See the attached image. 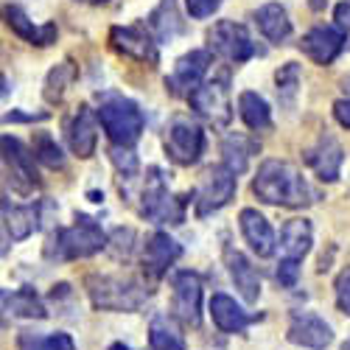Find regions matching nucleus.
<instances>
[{"label":"nucleus","instance_id":"f257e3e1","mask_svg":"<svg viewBox=\"0 0 350 350\" xmlns=\"http://www.w3.org/2000/svg\"><path fill=\"white\" fill-rule=\"evenodd\" d=\"M252 193L260 202L278 205V208H306L311 202H317V191L308 185L300 168L286 160L260 163L255 180H252Z\"/></svg>","mask_w":350,"mask_h":350},{"label":"nucleus","instance_id":"f03ea898","mask_svg":"<svg viewBox=\"0 0 350 350\" xmlns=\"http://www.w3.org/2000/svg\"><path fill=\"white\" fill-rule=\"evenodd\" d=\"M98 115V124L107 132L112 146H124V149H132V146L140 140L146 118H143V109L118 93H107L96 109Z\"/></svg>","mask_w":350,"mask_h":350},{"label":"nucleus","instance_id":"7ed1b4c3","mask_svg":"<svg viewBox=\"0 0 350 350\" xmlns=\"http://www.w3.org/2000/svg\"><path fill=\"white\" fill-rule=\"evenodd\" d=\"M107 247V236L96 219L79 213L70 227L56 230L48 241V258L56 260H73V258H90Z\"/></svg>","mask_w":350,"mask_h":350},{"label":"nucleus","instance_id":"20e7f679","mask_svg":"<svg viewBox=\"0 0 350 350\" xmlns=\"http://www.w3.org/2000/svg\"><path fill=\"white\" fill-rule=\"evenodd\" d=\"M140 216L154 224H183L185 221V196L168 191L165 171L152 165L140 185Z\"/></svg>","mask_w":350,"mask_h":350},{"label":"nucleus","instance_id":"39448f33","mask_svg":"<svg viewBox=\"0 0 350 350\" xmlns=\"http://www.w3.org/2000/svg\"><path fill=\"white\" fill-rule=\"evenodd\" d=\"M90 300L101 311H137L149 300V288H143L132 278H112V275H90L87 278Z\"/></svg>","mask_w":350,"mask_h":350},{"label":"nucleus","instance_id":"423d86ee","mask_svg":"<svg viewBox=\"0 0 350 350\" xmlns=\"http://www.w3.org/2000/svg\"><path fill=\"white\" fill-rule=\"evenodd\" d=\"M208 51L221 56V59H227V62H236V65L260 53L258 42L247 31V25H241L236 20L213 23V28L208 31Z\"/></svg>","mask_w":350,"mask_h":350},{"label":"nucleus","instance_id":"0eeeda50","mask_svg":"<svg viewBox=\"0 0 350 350\" xmlns=\"http://www.w3.org/2000/svg\"><path fill=\"white\" fill-rule=\"evenodd\" d=\"M205 152V132L188 118V115H174L165 129V154L177 165H193Z\"/></svg>","mask_w":350,"mask_h":350},{"label":"nucleus","instance_id":"6e6552de","mask_svg":"<svg viewBox=\"0 0 350 350\" xmlns=\"http://www.w3.org/2000/svg\"><path fill=\"white\" fill-rule=\"evenodd\" d=\"M3 165H6V180L9 185L28 196L40 188V174H37V157L28 146L12 135H3Z\"/></svg>","mask_w":350,"mask_h":350},{"label":"nucleus","instance_id":"1a4fd4ad","mask_svg":"<svg viewBox=\"0 0 350 350\" xmlns=\"http://www.w3.org/2000/svg\"><path fill=\"white\" fill-rule=\"evenodd\" d=\"M232 196H236V174L224 165H211L196 185V199H193L196 216L205 219V216L221 211Z\"/></svg>","mask_w":350,"mask_h":350},{"label":"nucleus","instance_id":"9d476101","mask_svg":"<svg viewBox=\"0 0 350 350\" xmlns=\"http://www.w3.org/2000/svg\"><path fill=\"white\" fill-rule=\"evenodd\" d=\"M188 101H191V109L199 115V118H205L216 129H224L230 124V118H232L227 76H219V79L205 81Z\"/></svg>","mask_w":350,"mask_h":350},{"label":"nucleus","instance_id":"9b49d317","mask_svg":"<svg viewBox=\"0 0 350 350\" xmlns=\"http://www.w3.org/2000/svg\"><path fill=\"white\" fill-rule=\"evenodd\" d=\"M208 68H211V51H205V48H196V51L180 56L171 76H165V90L177 98H191L199 87L205 84Z\"/></svg>","mask_w":350,"mask_h":350},{"label":"nucleus","instance_id":"f8f14e48","mask_svg":"<svg viewBox=\"0 0 350 350\" xmlns=\"http://www.w3.org/2000/svg\"><path fill=\"white\" fill-rule=\"evenodd\" d=\"M171 286H174V297H171L174 317H177L183 325L196 328L202 323V280H199V275L191 269H183L171 278Z\"/></svg>","mask_w":350,"mask_h":350},{"label":"nucleus","instance_id":"ddd939ff","mask_svg":"<svg viewBox=\"0 0 350 350\" xmlns=\"http://www.w3.org/2000/svg\"><path fill=\"white\" fill-rule=\"evenodd\" d=\"M109 42L115 51H121L124 56H132L137 62H157V40L149 31V25H112L109 31Z\"/></svg>","mask_w":350,"mask_h":350},{"label":"nucleus","instance_id":"4468645a","mask_svg":"<svg viewBox=\"0 0 350 350\" xmlns=\"http://www.w3.org/2000/svg\"><path fill=\"white\" fill-rule=\"evenodd\" d=\"M345 42H347L345 28H339V25H314L311 31L303 34L300 51L308 56L314 65L325 68V65L336 62V56L345 51Z\"/></svg>","mask_w":350,"mask_h":350},{"label":"nucleus","instance_id":"2eb2a0df","mask_svg":"<svg viewBox=\"0 0 350 350\" xmlns=\"http://www.w3.org/2000/svg\"><path fill=\"white\" fill-rule=\"evenodd\" d=\"M303 160L323 183H336L342 163H345V149L334 135L325 132V135H319L314 140V146H308V149L303 152Z\"/></svg>","mask_w":350,"mask_h":350},{"label":"nucleus","instance_id":"dca6fc26","mask_svg":"<svg viewBox=\"0 0 350 350\" xmlns=\"http://www.w3.org/2000/svg\"><path fill=\"white\" fill-rule=\"evenodd\" d=\"M286 336H288L291 345H300V347H308V350H325L334 342L331 325L323 317H317L311 311H295L291 314Z\"/></svg>","mask_w":350,"mask_h":350},{"label":"nucleus","instance_id":"f3484780","mask_svg":"<svg viewBox=\"0 0 350 350\" xmlns=\"http://www.w3.org/2000/svg\"><path fill=\"white\" fill-rule=\"evenodd\" d=\"M96 121H98V115H93L90 107L81 104L73 112V118L68 121V126H65L70 152L76 157H81V160L96 154V146H98V126H96Z\"/></svg>","mask_w":350,"mask_h":350},{"label":"nucleus","instance_id":"a211bd4d","mask_svg":"<svg viewBox=\"0 0 350 350\" xmlns=\"http://www.w3.org/2000/svg\"><path fill=\"white\" fill-rule=\"evenodd\" d=\"M180 255H183V247L174 241L168 232H154L143 247V269L149 278L160 280L168 272V267H174V260Z\"/></svg>","mask_w":350,"mask_h":350},{"label":"nucleus","instance_id":"6ab92c4d","mask_svg":"<svg viewBox=\"0 0 350 350\" xmlns=\"http://www.w3.org/2000/svg\"><path fill=\"white\" fill-rule=\"evenodd\" d=\"M239 224H241V232H244V239L247 244L252 247V252L258 258H269L278 247V239H275V230L272 224L260 216L255 208H244L241 216H239Z\"/></svg>","mask_w":350,"mask_h":350},{"label":"nucleus","instance_id":"aec40b11","mask_svg":"<svg viewBox=\"0 0 350 350\" xmlns=\"http://www.w3.org/2000/svg\"><path fill=\"white\" fill-rule=\"evenodd\" d=\"M211 317L221 334H241L250 323H255L258 314H247L230 295H213L211 300Z\"/></svg>","mask_w":350,"mask_h":350},{"label":"nucleus","instance_id":"412c9836","mask_svg":"<svg viewBox=\"0 0 350 350\" xmlns=\"http://www.w3.org/2000/svg\"><path fill=\"white\" fill-rule=\"evenodd\" d=\"M224 264H227V272H230L232 283H236V288L241 291V297L247 303H255L260 297V278H258L255 267L250 264V260L239 250H232V247L224 250Z\"/></svg>","mask_w":350,"mask_h":350},{"label":"nucleus","instance_id":"4be33fe9","mask_svg":"<svg viewBox=\"0 0 350 350\" xmlns=\"http://www.w3.org/2000/svg\"><path fill=\"white\" fill-rule=\"evenodd\" d=\"M6 23H9V28H12V31H14L20 40L31 42V45L45 48V45L56 42V25H53V23L37 25L20 6H6Z\"/></svg>","mask_w":350,"mask_h":350},{"label":"nucleus","instance_id":"5701e85b","mask_svg":"<svg viewBox=\"0 0 350 350\" xmlns=\"http://www.w3.org/2000/svg\"><path fill=\"white\" fill-rule=\"evenodd\" d=\"M314 244V230H311V221L308 219H288L280 230V252L283 258H291V260H303L308 255Z\"/></svg>","mask_w":350,"mask_h":350},{"label":"nucleus","instance_id":"b1692460","mask_svg":"<svg viewBox=\"0 0 350 350\" xmlns=\"http://www.w3.org/2000/svg\"><path fill=\"white\" fill-rule=\"evenodd\" d=\"M40 208L37 205H9V199H3V230L6 236L14 241L28 239L40 227Z\"/></svg>","mask_w":350,"mask_h":350},{"label":"nucleus","instance_id":"393cba45","mask_svg":"<svg viewBox=\"0 0 350 350\" xmlns=\"http://www.w3.org/2000/svg\"><path fill=\"white\" fill-rule=\"evenodd\" d=\"M255 25H258V31L275 45H283L291 37V20H288V12L280 3L260 6L255 12Z\"/></svg>","mask_w":350,"mask_h":350},{"label":"nucleus","instance_id":"a878e982","mask_svg":"<svg viewBox=\"0 0 350 350\" xmlns=\"http://www.w3.org/2000/svg\"><path fill=\"white\" fill-rule=\"evenodd\" d=\"M3 308H6V314L23 317V319H45L48 317L42 297L31 286H23L17 291H3Z\"/></svg>","mask_w":350,"mask_h":350},{"label":"nucleus","instance_id":"bb28decb","mask_svg":"<svg viewBox=\"0 0 350 350\" xmlns=\"http://www.w3.org/2000/svg\"><path fill=\"white\" fill-rule=\"evenodd\" d=\"M149 31L154 34L157 42H171L177 34H183V20L177 0H160V6L149 17Z\"/></svg>","mask_w":350,"mask_h":350},{"label":"nucleus","instance_id":"cd10ccee","mask_svg":"<svg viewBox=\"0 0 350 350\" xmlns=\"http://www.w3.org/2000/svg\"><path fill=\"white\" fill-rule=\"evenodd\" d=\"M258 152V143L247 135H227L221 140V165L230 168L232 174H244L250 165V157Z\"/></svg>","mask_w":350,"mask_h":350},{"label":"nucleus","instance_id":"c85d7f7f","mask_svg":"<svg viewBox=\"0 0 350 350\" xmlns=\"http://www.w3.org/2000/svg\"><path fill=\"white\" fill-rule=\"evenodd\" d=\"M239 115L247 124V129H252V132H264L272 126V109H269L267 98L252 90H244L239 96Z\"/></svg>","mask_w":350,"mask_h":350},{"label":"nucleus","instance_id":"c756f323","mask_svg":"<svg viewBox=\"0 0 350 350\" xmlns=\"http://www.w3.org/2000/svg\"><path fill=\"white\" fill-rule=\"evenodd\" d=\"M149 345L152 350H185V339L171 317L157 314L149 325Z\"/></svg>","mask_w":350,"mask_h":350},{"label":"nucleus","instance_id":"7c9ffc66","mask_svg":"<svg viewBox=\"0 0 350 350\" xmlns=\"http://www.w3.org/2000/svg\"><path fill=\"white\" fill-rule=\"evenodd\" d=\"M76 76H79V70H76L73 59H65V62L56 65V68L45 76V87H42L45 101H48V104H59V101L65 98V93H68V87L76 81Z\"/></svg>","mask_w":350,"mask_h":350},{"label":"nucleus","instance_id":"2f4dec72","mask_svg":"<svg viewBox=\"0 0 350 350\" xmlns=\"http://www.w3.org/2000/svg\"><path fill=\"white\" fill-rule=\"evenodd\" d=\"M300 65L297 62H286L278 73H275V84H278V98L283 109H295L297 96H300Z\"/></svg>","mask_w":350,"mask_h":350},{"label":"nucleus","instance_id":"473e14b6","mask_svg":"<svg viewBox=\"0 0 350 350\" xmlns=\"http://www.w3.org/2000/svg\"><path fill=\"white\" fill-rule=\"evenodd\" d=\"M17 347H20V350H76L70 334H62V331H59V334H48V336L23 331V334L17 336Z\"/></svg>","mask_w":350,"mask_h":350},{"label":"nucleus","instance_id":"72a5a7b5","mask_svg":"<svg viewBox=\"0 0 350 350\" xmlns=\"http://www.w3.org/2000/svg\"><path fill=\"white\" fill-rule=\"evenodd\" d=\"M31 152H34V157H37L42 165H48V168H62V165H65L62 146L56 143V137H51L48 132H37Z\"/></svg>","mask_w":350,"mask_h":350},{"label":"nucleus","instance_id":"f704fd0d","mask_svg":"<svg viewBox=\"0 0 350 350\" xmlns=\"http://www.w3.org/2000/svg\"><path fill=\"white\" fill-rule=\"evenodd\" d=\"M109 160L115 163V168H118V174L124 180H135L137 177V154L132 149H124V146H112L109 149Z\"/></svg>","mask_w":350,"mask_h":350},{"label":"nucleus","instance_id":"c9c22d12","mask_svg":"<svg viewBox=\"0 0 350 350\" xmlns=\"http://www.w3.org/2000/svg\"><path fill=\"white\" fill-rule=\"evenodd\" d=\"M132 241H135V230H129V227H118V230H115L112 232V236H109V252L115 255V258H126L129 252H132Z\"/></svg>","mask_w":350,"mask_h":350},{"label":"nucleus","instance_id":"e433bc0d","mask_svg":"<svg viewBox=\"0 0 350 350\" xmlns=\"http://www.w3.org/2000/svg\"><path fill=\"white\" fill-rule=\"evenodd\" d=\"M334 288H336V306H339V311H345L350 317V267L336 275Z\"/></svg>","mask_w":350,"mask_h":350},{"label":"nucleus","instance_id":"4c0bfd02","mask_svg":"<svg viewBox=\"0 0 350 350\" xmlns=\"http://www.w3.org/2000/svg\"><path fill=\"white\" fill-rule=\"evenodd\" d=\"M297 278H300V260L283 258L280 264H278V280H280V286H286V288L297 286Z\"/></svg>","mask_w":350,"mask_h":350},{"label":"nucleus","instance_id":"58836bf2","mask_svg":"<svg viewBox=\"0 0 350 350\" xmlns=\"http://www.w3.org/2000/svg\"><path fill=\"white\" fill-rule=\"evenodd\" d=\"M185 6H188V14L193 20H205L221 6V0H185Z\"/></svg>","mask_w":350,"mask_h":350},{"label":"nucleus","instance_id":"ea45409f","mask_svg":"<svg viewBox=\"0 0 350 350\" xmlns=\"http://www.w3.org/2000/svg\"><path fill=\"white\" fill-rule=\"evenodd\" d=\"M334 118L339 121V126L350 129V98H339V101H334Z\"/></svg>","mask_w":350,"mask_h":350},{"label":"nucleus","instance_id":"a19ab883","mask_svg":"<svg viewBox=\"0 0 350 350\" xmlns=\"http://www.w3.org/2000/svg\"><path fill=\"white\" fill-rule=\"evenodd\" d=\"M334 20H336L339 28H347V31H350V0H345V3H339L334 9Z\"/></svg>","mask_w":350,"mask_h":350},{"label":"nucleus","instance_id":"79ce46f5","mask_svg":"<svg viewBox=\"0 0 350 350\" xmlns=\"http://www.w3.org/2000/svg\"><path fill=\"white\" fill-rule=\"evenodd\" d=\"M48 118V112H37V115H23V112H9L6 115V121L14 124V121H45Z\"/></svg>","mask_w":350,"mask_h":350},{"label":"nucleus","instance_id":"37998d69","mask_svg":"<svg viewBox=\"0 0 350 350\" xmlns=\"http://www.w3.org/2000/svg\"><path fill=\"white\" fill-rule=\"evenodd\" d=\"M79 3H96L98 6V3H107V0H79Z\"/></svg>","mask_w":350,"mask_h":350},{"label":"nucleus","instance_id":"c03bdc74","mask_svg":"<svg viewBox=\"0 0 350 350\" xmlns=\"http://www.w3.org/2000/svg\"><path fill=\"white\" fill-rule=\"evenodd\" d=\"M342 350H350V339H347V342H345V345H342Z\"/></svg>","mask_w":350,"mask_h":350},{"label":"nucleus","instance_id":"a18cd8bd","mask_svg":"<svg viewBox=\"0 0 350 350\" xmlns=\"http://www.w3.org/2000/svg\"><path fill=\"white\" fill-rule=\"evenodd\" d=\"M112 350H118V347H112Z\"/></svg>","mask_w":350,"mask_h":350}]
</instances>
